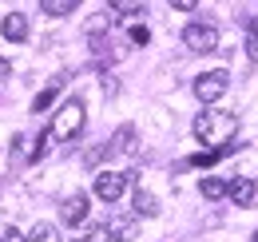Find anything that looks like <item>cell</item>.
Returning a JSON list of instances; mask_svg holds the SVG:
<instances>
[{"mask_svg":"<svg viewBox=\"0 0 258 242\" xmlns=\"http://www.w3.org/2000/svg\"><path fill=\"white\" fill-rule=\"evenodd\" d=\"M234 131H238V115L234 111H199L195 115V139L199 143H219V147H226Z\"/></svg>","mask_w":258,"mask_h":242,"instance_id":"cell-1","label":"cell"},{"mask_svg":"<svg viewBox=\"0 0 258 242\" xmlns=\"http://www.w3.org/2000/svg\"><path fill=\"white\" fill-rule=\"evenodd\" d=\"M84 119H88V111H84V99H64V103L56 107V115H52L48 135H52L56 143H68V139H76V135L84 131Z\"/></svg>","mask_w":258,"mask_h":242,"instance_id":"cell-2","label":"cell"},{"mask_svg":"<svg viewBox=\"0 0 258 242\" xmlns=\"http://www.w3.org/2000/svg\"><path fill=\"white\" fill-rule=\"evenodd\" d=\"M183 48L187 52H219V28L207 20H191L183 28Z\"/></svg>","mask_w":258,"mask_h":242,"instance_id":"cell-3","label":"cell"},{"mask_svg":"<svg viewBox=\"0 0 258 242\" xmlns=\"http://www.w3.org/2000/svg\"><path fill=\"white\" fill-rule=\"evenodd\" d=\"M226 88H230V76H226L223 68L195 76V95H199L203 103H215V99H223V91H226Z\"/></svg>","mask_w":258,"mask_h":242,"instance_id":"cell-4","label":"cell"},{"mask_svg":"<svg viewBox=\"0 0 258 242\" xmlns=\"http://www.w3.org/2000/svg\"><path fill=\"white\" fill-rule=\"evenodd\" d=\"M127 183H131V171H99L96 175V199L119 203V195L127 191Z\"/></svg>","mask_w":258,"mask_h":242,"instance_id":"cell-5","label":"cell"},{"mask_svg":"<svg viewBox=\"0 0 258 242\" xmlns=\"http://www.w3.org/2000/svg\"><path fill=\"white\" fill-rule=\"evenodd\" d=\"M88 195L84 191H76V195H68L64 203H60V222H68V226H80L84 218H88Z\"/></svg>","mask_w":258,"mask_h":242,"instance_id":"cell-6","label":"cell"},{"mask_svg":"<svg viewBox=\"0 0 258 242\" xmlns=\"http://www.w3.org/2000/svg\"><path fill=\"white\" fill-rule=\"evenodd\" d=\"M0 32H4V40L24 44V40H28V16H24V12H8L4 24H0Z\"/></svg>","mask_w":258,"mask_h":242,"instance_id":"cell-7","label":"cell"},{"mask_svg":"<svg viewBox=\"0 0 258 242\" xmlns=\"http://www.w3.org/2000/svg\"><path fill=\"white\" fill-rule=\"evenodd\" d=\"M254 179H250V175H238V179H230V191H226V195H230V203H238V207H250V203H254Z\"/></svg>","mask_w":258,"mask_h":242,"instance_id":"cell-8","label":"cell"},{"mask_svg":"<svg viewBox=\"0 0 258 242\" xmlns=\"http://www.w3.org/2000/svg\"><path fill=\"white\" fill-rule=\"evenodd\" d=\"M135 218H139V214H115V218L107 222L111 242H131V238H135Z\"/></svg>","mask_w":258,"mask_h":242,"instance_id":"cell-9","label":"cell"},{"mask_svg":"<svg viewBox=\"0 0 258 242\" xmlns=\"http://www.w3.org/2000/svg\"><path fill=\"white\" fill-rule=\"evenodd\" d=\"M64 84H68V76H64V72H60V76H52V84H48V88H44V91H40V95L32 99V111H36V115L52 107V99H56V95L64 91Z\"/></svg>","mask_w":258,"mask_h":242,"instance_id":"cell-10","label":"cell"},{"mask_svg":"<svg viewBox=\"0 0 258 242\" xmlns=\"http://www.w3.org/2000/svg\"><path fill=\"white\" fill-rule=\"evenodd\" d=\"M234 147H238V143H226V147H207V151L191 155L187 163H191V167H211V163H219V159H226V155L234 151Z\"/></svg>","mask_w":258,"mask_h":242,"instance_id":"cell-11","label":"cell"},{"mask_svg":"<svg viewBox=\"0 0 258 242\" xmlns=\"http://www.w3.org/2000/svg\"><path fill=\"white\" fill-rule=\"evenodd\" d=\"M131 211L139 214V218H155V214H159V203H155V195H151V191H143V187H139V191H135V207H131Z\"/></svg>","mask_w":258,"mask_h":242,"instance_id":"cell-12","label":"cell"},{"mask_svg":"<svg viewBox=\"0 0 258 242\" xmlns=\"http://www.w3.org/2000/svg\"><path fill=\"white\" fill-rule=\"evenodd\" d=\"M111 151H119V155H135V127H119L115 135H111Z\"/></svg>","mask_w":258,"mask_h":242,"instance_id":"cell-13","label":"cell"},{"mask_svg":"<svg viewBox=\"0 0 258 242\" xmlns=\"http://www.w3.org/2000/svg\"><path fill=\"white\" fill-rule=\"evenodd\" d=\"M226 191H230V183H223V179H215V175H207V179L199 183V195L203 199H211V203H219Z\"/></svg>","mask_w":258,"mask_h":242,"instance_id":"cell-14","label":"cell"},{"mask_svg":"<svg viewBox=\"0 0 258 242\" xmlns=\"http://www.w3.org/2000/svg\"><path fill=\"white\" fill-rule=\"evenodd\" d=\"M40 12L44 16H72L76 12V0H40Z\"/></svg>","mask_w":258,"mask_h":242,"instance_id":"cell-15","label":"cell"},{"mask_svg":"<svg viewBox=\"0 0 258 242\" xmlns=\"http://www.w3.org/2000/svg\"><path fill=\"white\" fill-rule=\"evenodd\" d=\"M28 242H60V230H56V226H48V222H36L32 234H28Z\"/></svg>","mask_w":258,"mask_h":242,"instance_id":"cell-16","label":"cell"},{"mask_svg":"<svg viewBox=\"0 0 258 242\" xmlns=\"http://www.w3.org/2000/svg\"><path fill=\"white\" fill-rule=\"evenodd\" d=\"M246 56L258 64V16H250V24H246Z\"/></svg>","mask_w":258,"mask_h":242,"instance_id":"cell-17","label":"cell"},{"mask_svg":"<svg viewBox=\"0 0 258 242\" xmlns=\"http://www.w3.org/2000/svg\"><path fill=\"white\" fill-rule=\"evenodd\" d=\"M111 12H115V16H139V12H143V4H135V0H115V4H111Z\"/></svg>","mask_w":258,"mask_h":242,"instance_id":"cell-18","label":"cell"},{"mask_svg":"<svg viewBox=\"0 0 258 242\" xmlns=\"http://www.w3.org/2000/svg\"><path fill=\"white\" fill-rule=\"evenodd\" d=\"M103 155H111V143H99V147H92V151L84 155V163H88V167H96Z\"/></svg>","mask_w":258,"mask_h":242,"instance_id":"cell-19","label":"cell"},{"mask_svg":"<svg viewBox=\"0 0 258 242\" xmlns=\"http://www.w3.org/2000/svg\"><path fill=\"white\" fill-rule=\"evenodd\" d=\"M80 242H111V234H107V226H92Z\"/></svg>","mask_w":258,"mask_h":242,"instance_id":"cell-20","label":"cell"},{"mask_svg":"<svg viewBox=\"0 0 258 242\" xmlns=\"http://www.w3.org/2000/svg\"><path fill=\"white\" fill-rule=\"evenodd\" d=\"M52 143H56V139H52V135L44 131V135H40V147H36V151H32V163H36V159H44V151H48Z\"/></svg>","mask_w":258,"mask_h":242,"instance_id":"cell-21","label":"cell"},{"mask_svg":"<svg viewBox=\"0 0 258 242\" xmlns=\"http://www.w3.org/2000/svg\"><path fill=\"white\" fill-rule=\"evenodd\" d=\"M147 40H151V32L143 28V24H135V28H131V44H147Z\"/></svg>","mask_w":258,"mask_h":242,"instance_id":"cell-22","label":"cell"},{"mask_svg":"<svg viewBox=\"0 0 258 242\" xmlns=\"http://www.w3.org/2000/svg\"><path fill=\"white\" fill-rule=\"evenodd\" d=\"M171 8H179V12H195V8H199V4H195V0H175V4H171Z\"/></svg>","mask_w":258,"mask_h":242,"instance_id":"cell-23","label":"cell"},{"mask_svg":"<svg viewBox=\"0 0 258 242\" xmlns=\"http://www.w3.org/2000/svg\"><path fill=\"white\" fill-rule=\"evenodd\" d=\"M4 242H28V238H24V234H20V230H16V226H12V230H8V234H4Z\"/></svg>","mask_w":258,"mask_h":242,"instance_id":"cell-24","label":"cell"},{"mask_svg":"<svg viewBox=\"0 0 258 242\" xmlns=\"http://www.w3.org/2000/svg\"><path fill=\"white\" fill-rule=\"evenodd\" d=\"M8 72H12V64H8L4 56H0V80H8Z\"/></svg>","mask_w":258,"mask_h":242,"instance_id":"cell-25","label":"cell"},{"mask_svg":"<svg viewBox=\"0 0 258 242\" xmlns=\"http://www.w3.org/2000/svg\"><path fill=\"white\" fill-rule=\"evenodd\" d=\"M250 242H258V234H254V238H250Z\"/></svg>","mask_w":258,"mask_h":242,"instance_id":"cell-26","label":"cell"}]
</instances>
